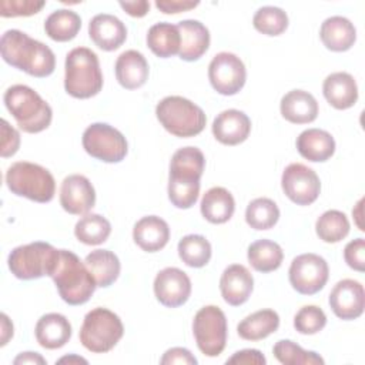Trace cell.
<instances>
[{"instance_id": "obj_34", "label": "cell", "mask_w": 365, "mask_h": 365, "mask_svg": "<svg viewBox=\"0 0 365 365\" xmlns=\"http://www.w3.org/2000/svg\"><path fill=\"white\" fill-rule=\"evenodd\" d=\"M81 29L80 16L67 9H60L53 11L44 21L46 34L54 41H70L73 40Z\"/></svg>"}, {"instance_id": "obj_22", "label": "cell", "mask_w": 365, "mask_h": 365, "mask_svg": "<svg viewBox=\"0 0 365 365\" xmlns=\"http://www.w3.org/2000/svg\"><path fill=\"white\" fill-rule=\"evenodd\" d=\"M325 100L336 110H346L358 100V86L355 78L345 71L329 74L322 84Z\"/></svg>"}, {"instance_id": "obj_24", "label": "cell", "mask_w": 365, "mask_h": 365, "mask_svg": "<svg viewBox=\"0 0 365 365\" xmlns=\"http://www.w3.org/2000/svg\"><path fill=\"white\" fill-rule=\"evenodd\" d=\"M180 30V58L184 61H195L210 47V31L198 20H182L177 24Z\"/></svg>"}, {"instance_id": "obj_49", "label": "cell", "mask_w": 365, "mask_h": 365, "mask_svg": "<svg viewBox=\"0 0 365 365\" xmlns=\"http://www.w3.org/2000/svg\"><path fill=\"white\" fill-rule=\"evenodd\" d=\"M16 365L19 364H34V365H44L46 364V359L37 354V352H21L19 356L14 358L13 361Z\"/></svg>"}, {"instance_id": "obj_23", "label": "cell", "mask_w": 365, "mask_h": 365, "mask_svg": "<svg viewBox=\"0 0 365 365\" xmlns=\"http://www.w3.org/2000/svg\"><path fill=\"white\" fill-rule=\"evenodd\" d=\"M133 240L143 251H160L170 240V227L157 215L143 217L133 228Z\"/></svg>"}, {"instance_id": "obj_42", "label": "cell", "mask_w": 365, "mask_h": 365, "mask_svg": "<svg viewBox=\"0 0 365 365\" xmlns=\"http://www.w3.org/2000/svg\"><path fill=\"white\" fill-rule=\"evenodd\" d=\"M44 1L37 0H1L0 16L1 17H27L38 13L44 7Z\"/></svg>"}, {"instance_id": "obj_32", "label": "cell", "mask_w": 365, "mask_h": 365, "mask_svg": "<svg viewBox=\"0 0 365 365\" xmlns=\"http://www.w3.org/2000/svg\"><path fill=\"white\" fill-rule=\"evenodd\" d=\"M180 30L177 24L157 23L148 29L147 46L148 48L161 58H167L180 53Z\"/></svg>"}, {"instance_id": "obj_26", "label": "cell", "mask_w": 365, "mask_h": 365, "mask_svg": "<svg viewBox=\"0 0 365 365\" xmlns=\"http://www.w3.org/2000/svg\"><path fill=\"white\" fill-rule=\"evenodd\" d=\"M34 334L43 348L57 349L64 346L71 338V325L64 315L50 312L37 321Z\"/></svg>"}, {"instance_id": "obj_25", "label": "cell", "mask_w": 365, "mask_h": 365, "mask_svg": "<svg viewBox=\"0 0 365 365\" xmlns=\"http://www.w3.org/2000/svg\"><path fill=\"white\" fill-rule=\"evenodd\" d=\"M282 117L292 124H308L318 117L315 97L304 90L288 91L279 103Z\"/></svg>"}, {"instance_id": "obj_35", "label": "cell", "mask_w": 365, "mask_h": 365, "mask_svg": "<svg viewBox=\"0 0 365 365\" xmlns=\"http://www.w3.org/2000/svg\"><path fill=\"white\" fill-rule=\"evenodd\" d=\"M110 234L111 224L100 214H84L74 227L76 238L86 245L103 244L107 241Z\"/></svg>"}, {"instance_id": "obj_20", "label": "cell", "mask_w": 365, "mask_h": 365, "mask_svg": "<svg viewBox=\"0 0 365 365\" xmlns=\"http://www.w3.org/2000/svg\"><path fill=\"white\" fill-rule=\"evenodd\" d=\"M254 288L252 274L241 264L227 267L220 279V291L224 301L232 307L242 305L251 297Z\"/></svg>"}, {"instance_id": "obj_18", "label": "cell", "mask_w": 365, "mask_h": 365, "mask_svg": "<svg viewBox=\"0 0 365 365\" xmlns=\"http://www.w3.org/2000/svg\"><path fill=\"white\" fill-rule=\"evenodd\" d=\"M251 131L250 117L235 108L221 111L212 121V134L217 141L225 145L244 143Z\"/></svg>"}, {"instance_id": "obj_36", "label": "cell", "mask_w": 365, "mask_h": 365, "mask_svg": "<svg viewBox=\"0 0 365 365\" xmlns=\"http://www.w3.org/2000/svg\"><path fill=\"white\" fill-rule=\"evenodd\" d=\"M178 255L191 268H201L211 259V244L200 234H190L180 240Z\"/></svg>"}, {"instance_id": "obj_45", "label": "cell", "mask_w": 365, "mask_h": 365, "mask_svg": "<svg viewBox=\"0 0 365 365\" xmlns=\"http://www.w3.org/2000/svg\"><path fill=\"white\" fill-rule=\"evenodd\" d=\"M160 364H163V365H173V364L195 365L197 358L187 348L175 346V348H170L164 352L163 358L160 359Z\"/></svg>"}, {"instance_id": "obj_9", "label": "cell", "mask_w": 365, "mask_h": 365, "mask_svg": "<svg viewBox=\"0 0 365 365\" xmlns=\"http://www.w3.org/2000/svg\"><path fill=\"white\" fill-rule=\"evenodd\" d=\"M58 258V250L48 242H30L16 247L9 255V269L19 279L51 277Z\"/></svg>"}, {"instance_id": "obj_1", "label": "cell", "mask_w": 365, "mask_h": 365, "mask_svg": "<svg viewBox=\"0 0 365 365\" xmlns=\"http://www.w3.org/2000/svg\"><path fill=\"white\" fill-rule=\"evenodd\" d=\"M3 60L33 77H48L56 67L53 50L24 31L7 30L0 40Z\"/></svg>"}, {"instance_id": "obj_2", "label": "cell", "mask_w": 365, "mask_h": 365, "mask_svg": "<svg viewBox=\"0 0 365 365\" xmlns=\"http://www.w3.org/2000/svg\"><path fill=\"white\" fill-rule=\"evenodd\" d=\"M204 167V154L197 147H182L173 154L168 177V198L174 207L187 210L197 202Z\"/></svg>"}, {"instance_id": "obj_14", "label": "cell", "mask_w": 365, "mask_h": 365, "mask_svg": "<svg viewBox=\"0 0 365 365\" xmlns=\"http://www.w3.org/2000/svg\"><path fill=\"white\" fill-rule=\"evenodd\" d=\"M281 187L284 194L297 205L312 204L321 192V181L317 173L301 164H289L281 177Z\"/></svg>"}, {"instance_id": "obj_27", "label": "cell", "mask_w": 365, "mask_h": 365, "mask_svg": "<svg viewBox=\"0 0 365 365\" xmlns=\"http://www.w3.org/2000/svg\"><path fill=\"white\" fill-rule=\"evenodd\" d=\"M298 153L308 161L324 163L335 153L334 137L321 128H308L297 138Z\"/></svg>"}, {"instance_id": "obj_40", "label": "cell", "mask_w": 365, "mask_h": 365, "mask_svg": "<svg viewBox=\"0 0 365 365\" xmlns=\"http://www.w3.org/2000/svg\"><path fill=\"white\" fill-rule=\"evenodd\" d=\"M252 24L257 31L267 36H279L288 27L287 13L274 6H264L258 9L252 17Z\"/></svg>"}, {"instance_id": "obj_13", "label": "cell", "mask_w": 365, "mask_h": 365, "mask_svg": "<svg viewBox=\"0 0 365 365\" xmlns=\"http://www.w3.org/2000/svg\"><path fill=\"white\" fill-rule=\"evenodd\" d=\"M208 80L217 93L234 96L244 87L247 70L238 56L222 51L215 54L211 60L208 66Z\"/></svg>"}, {"instance_id": "obj_46", "label": "cell", "mask_w": 365, "mask_h": 365, "mask_svg": "<svg viewBox=\"0 0 365 365\" xmlns=\"http://www.w3.org/2000/svg\"><path fill=\"white\" fill-rule=\"evenodd\" d=\"M198 1H190V0H157L155 7L165 13V14H177L181 11H188L194 7H197Z\"/></svg>"}, {"instance_id": "obj_31", "label": "cell", "mask_w": 365, "mask_h": 365, "mask_svg": "<svg viewBox=\"0 0 365 365\" xmlns=\"http://www.w3.org/2000/svg\"><path fill=\"white\" fill-rule=\"evenodd\" d=\"M279 327V317L274 309H259L245 317L237 327L242 339L259 341L274 334Z\"/></svg>"}, {"instance_id": "obj_16", "label": "cell", "mask_w": 365, "mask_h": 365, "mask_svg": "<svg viewBox=\"0 0 365 365\" xmlns=\"http://www.w3.org/2000/svg\"><path fill=\"white\" fill-rule=\"evenodd\" d=\"M329 307L332 312L344 321L359 318L365 307L362 284L349 278L336 282L329 294Z\"/></svg>"}, {"instance_id": "obj_5", "label": "cell", "mask_w": 365, "mask_h": 365, "mask_svg": "<svg viewBox=\"0 0 365 365\" xmlns=\"http://www.w3.org/2000/svg\"><path fill=\"white\" fill-rule=\"evenodd\" d=\"M64 88L74 98H90L103 88V74L97 54L87 47H76L66 57Z\"/></svg>"}, {"instance_id": "obj_10", "label": "cell", "mask_w": 365, "mask_h": 365, "mask_svg": "<svg viewBox=\"0 0 365 365\" xmlns=\"http://www.w3.org/2000/svg\"><path fill=\"white\" fill-rule=\"evenodd\" d=\"M192 332L198 349L207 356H218L227 344V318L215 305L202 307L194 317Z\"/></svg>"}, {"instance_id": "obj_12", "label": "cell", "mask_w": 365, "mask_h": 365, "mask_svg": "<svg viewBox=\"0 0 365 365\" xmlns=\"http://www.w3.org/2000/svg\"><path fill=\"white\" fill-rule=\"evenodd\" d=\"M292 288L302 295H314L321 291L329 277L327 261L312 252L301 254L291 262L288 271Z\"/></svg>"}, {"instance_id": "obj_30", "label": "cell", "mask_w": 365, "mask_h": 365, "mask_svg": "<svg viewBox=\"0 0 365 365\" xmlns=\"http://www.w3.org/2000/svg\"><path fill=\"white\" fill-rule=\"evenodd\" d=\"M86 267L91 272L97 287L107 288L114 284L120 275V259L110 250H94L91 251L86 259Z\"/></svg>"}, {"instance_id": "obj_15", "label": "cell", "mask_w": 365, "mask_h": 365, "mask_svg": "<svg viewBox=\"0 0 365 365\" xmlns=\"http://www.w3.org/2000/svg\"><path fill=\"white\" fill-rule=\"evenodd\" d=\"M154 295L164 307H181L191 295V281L182 269L167 267L154 278Z\"/></svg>"}, {"instance_id": "obj_43", "label": "cell", "mask_w": 365, "mask_h": 365, "mask_svg": "<svg viewBox=\"0 0 365 365\" xmlns=\"http://www.w3.org/2000/svg\"><path fill=\"white\" fill-rule=\"evenodd\" d=\"M344 259L355 271H365V240L355 238L345 245Z\"/></svg>"}, {"instance_id": "obj_38", "label": "cell", "mask_w": 365, "mask_h": 365, "mask_svg": "<svg viewBox=\"0 0 365 365\" xmlns=\"http://www.w3.org/2000/svg\"><path fill=\"white\" fill-rule=\"evenodd\" d=\"M278 220L279 208L267 197L252 200L245 210V221L254 230H269L278 222Z\"/></svg>"}, {"instance_id": "obj_11", "label": "cell", "mask_w": 365, "mask_h": 365, "mask_svg": "<svg viewBox=\"0 0 365 365\" xmlns=\"http://www.w3.org/2000/svg\"><path fill=\"white\" fill-rule=\"evenodd\" d=\"M83 147L88 155L103 163H120L128 151L125 137L106 123H94L86 128Z\"/></svg>"}, {"instance_id": "obj_39", "label": "cell", "mask_w": 365, "mask_h": 365, "mask_svg": "<svg viewBox=\"0 0 365 365\" xmlns=\"http://www.w3.org/2000/svg\"><path fill=\"white\" fill-rule=\"evenodd\" d=\"M274 356L284 365H317L324 364L322 356L314 351H305L291 339H281L274 345Z\"/></svg>"}, {"instance_id": "obj_8", "label": "cell", "mask_w": 365, "mask_h": 365, "mask_svg": "<svg viewBox=\"0 0 365 365\" xmlns=\"http://www.w3.org/2000/svg\"><path fill=\"white\" fill-rule=\"evenodd\" d=\"M124 327L117 314L107 308H94L86 314L80 328V342L94 354L111 351L123 338Z\"/></svg>"}, {"instance_id": "obj_41", "label": "cell", "mask_w": 365, "mask_h": 365, "mask_svg": "<svg viewBox=\"0 0 365 365\" xmlns=\"http://www.w3.org/2000/svg\"><path fill=\"white\" fill-rule=\"evenodd\" d=\"M327 325L325 312L317 305L302 307L294 317V327L299 334L314 335Z\"/></svg>"}, {"instance_id": "obj_3", "label": "cell", "mask_w": 365, "mask_h": 365, "mask_svg": "<svg viewBox=\"0 0 365 365\" xmlns=\"http://www.w3.org/2000/svg\"><path fill=\"white\" fill-rule=\"evenodd\" d=\"M51 278L61 299L68 305L86 304L97 287L86 264L68 250H58V258Z\"/></svg>"}, {"instance_id": "obj_33", "label": "cell", "mask_w": 365, "mask_h": 365, "mask_svg": "<svg viewBox=\"0 0 365 365\" xmlns=\"http://www.w3.org/2000/svg\"><path fill=\"white\" fill-rule=\"evenodd\" d=\"M248 262L258 272H272L279 268L284 252L279 244L271 240H258L248 247Z\"/></svg>"}, {"instance_id": "obj_47", "label": "cell", "mask_w": 365, "mask_h": 365, "mask_svg": "<svg viewBox=\"0 0 365 365\" xmlns=\"http://www.w3.org/2000/svg\"><path fill=\"white\" fill-rule=\"evenodd\" d=\"M267 362L265 356L258 349H242L235 352L231 358L227 359V364H254V365H264Z\"/></svg>"}, {"instance_id": "obj_17", "label": "cell", "mask_w": 365, "mask_h": 365, "mask_svg": "<svg viewBox=\"0 0 365 365\" xmlns=\"http://www.w3.org/2000/svg\"><path fill=\"white\" fill-rule=\"evenodd\" d=\"M60 204L68 214H87L96 204V191L90 180L81 174L66 177L60 188Z\"/></svg>"}, {"instance_id": "obj_37", "label": "cell", "mask_w": 365, "mask_h": 365, "mask_svg": "<svg viewBox=\"0 0 365 365\" xmlns=\"http://www.w3.org/2000/svg\"><path fill=\"white\" fill-rule=\"evenodd\" d=\"M315 231L324 242H339L349 234V221L342 211L328 210L317 220Z\"/></svg>"}, {"instance_id": "obj_48", "label": "cell", "mask_w": 365, "mask_h": 365, "mask_svg": "<svg viewBox=\"0 0 365 365\" xmlns=\"http://www.w3.org/2000/svg\"><path fill=\"white\" fill-rule=\"evenodd\" d=\"M120 7L133 17H143L150 10V3L145 0L138 1H120Z\"/></svg>"}, {"instance_id": "obj_29", "label": "cell", "mask_w": 365, "mask_h": 365, "mask_svg": "<svg viewBox=\"0 0 365 365\" xmlns=\"http://www.w3.org/2000/svg\"><path fill=\"white\" fill-rule=\"evenodd\" d=\"M200 207L202 217L208 222L224 224L232 217L235 211V201L227 188L212 187L202 195Z\"/></svg>"}, {"instance_id": "obj_6", "label": "cell", "mask_w": 365, "mask_h": 365, "mask_svg": "<svg viewBox=\"0 0 365 365\" xmlns=\"http://www.w3.org/2000/svg\"><path fill=\"white\" fill-rule=\"evenodd\" d=\"M155 115L168 133L181 138L198 135L207 123L202 108L181 96L164 97L155 107Z\"/></svg>"}, {"instance_id": "obj_4", "label": "cell", "mask_w": 365, "mask_h": 365, "mask_svg": "<svg viewBox=\"0 0 365 365\" xmlns=\"http://www.w3.org/2000/svg\"><path fill=\"white\" fill-rule=\"evenodd\" d=\"M4 104L24 133H40L51 123V107L29 86L14 84L9 87L4 93Z\"/></svg>"}, {"instance_id": "obj_50", "label": "cell", "mask_w": 365, "mask_h": 365, "mask_svg": "<svg viewBox=\"0 0 365 365\" xmlns=\"http://www.w3.org/2000/svg\"><path fill=\"white\" fill-rule=\"evenodd\" d=\"M13 336V324L10 322L6 314H1V342L0 345H6L7 341Z\"/></svg>"}, {"instance_id": "obj_28", "label": "cell", "mask_w": 365, "mask_h": 365, "mask_svg": "<svg viewBox=\"0 0 365 365\" xmlns=\"http://www.w3.org/2000/svg\"><path fill=\"white\" fill-rule=\"evenodd\" d=\"M319 37L328 50L341 53L354 46L356 40V30L346 17L332 16L321 24Z\"/></svg>"}, {"instance_id": "obj_44", "label": "cell", "mask_w": 365, "mask_h": 365, "mask_svg": "<svg viewBox=\"0 0 365 365\" xmlns=\"http://www.w3.org/2000/svg\"><path fill=\"white\" fill-rule=\"evenodd\" d=\"M20 147V134L6 120H1V157L7 158L17 153Z\"/></svg>"}, {"instance_id": "obj_51", "label": "cell", "mask_w": 365, "mask_h": 365, "mask_svg": "<svg viewBox=\"0 0 365 365\" xmlns=\"http://www.w3.org/2000/svg\"><path fill=\"white\" fill-rule=\"evenodd\" d=\"M58 364H63V362H68V364H73V362H77V364H87V361L84 359V358H81V356H76V355H70V356H63V358H60L58 361H57Z\"/></svg>"}, {"instance_id": "obj_19", "label": "cell", "mask_w": 365, "mask_h": 365, "mask_svg": "<svg viewBox=\"0 0 365 365\" xmlns=\"http://www.w3.org/2000/svg\"><path fill=\"white\" fill-rule=\"evenodd\" d=\"M88 36L98 48L114 51L125 41L127 29L118 17L101 13L90 20Z\"/></svg>"}, {"instance_id": "obj_7", "label": "cell", "mask_w": 365, "mask_h": 365, "mask_svg": "<svg viewBox=\"0 0 365 365\" xmlns=\"http://www.w3.org/2000/svg\"><path fill=\"white\" fill-rule=\"evenodd\" d=\"M7 188L20 197L36 202H50L56 192L53 174L34 163L17 161L6 173Z\"/></svg>"}, {"instance_id": "obj_21", "label": "cell", "mask_w": 365, "mask_h": 365, "mask_svg": "<svg viewBox=\"0 0 365 365\" xmlns=\"http://www.w3.org/2000/svg\"><path fill=\"white\" fill-rule=\"evenodd\" d=\"M150 67L145 57L137 50H127L117 57L115 78L121 87L135 90L148 80Z\"/></svg>"}]
</instances>
